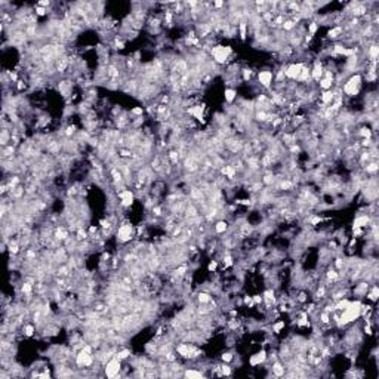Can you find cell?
<instances>
[{"label": "cell", "instance_id": "obj_1", "mask_svg": "<svg viewBox=\"0 0 379 379\" xmlns=\"http://www.w3.org/2000/svg\"><path fill=\"white\" fill-rule=\"evenodd\" d=\"M361 314V304L360 301H356V302H349V305L344 310L342 315H341V324H345V323H349L352 320H356L358 315Z\"/></svg>", "mask_w": 379, "mask_h": 379}, {"label": "cell", "instance_id": "obj_2", "mask_svg": "<svg viewBox=\"0 0 379 379\" xmlns=\"http://www.w3.org/2000/svg\"><path fill=\"white\" fill-rule=\"evenodd\" d=\"M360 84H361V76L360 74H356L345 83L344 86V92L347 95H357L358 93V89H360Z\"/></svg>", "mask_w": 379, "mask_h": 379}, {"label": "cell", "instance_id": "obj_3", "mask_svg": "<svg viewBox=\"0 0 379 379\" xmlns=\"http://www.w3.org/2000/svg\"><path fill=\"white\" fill-rule=\"evenodd\" d=\"M230 54H231V47H228V46H215V47L212 49L213 59L216 61L218 64H222V62H225Z\"/></svg>", "mask_w": 379, "mask_h": 379}, {"label": "cell", "instance_id": "obj_4", "mask_svg": "<svg viewBox=\"0 0 379 379\" xmlns=\"http://www.w3.org/2000/svg\"><path fill=\"white\" fill-rule=\"evenodd\" d=\"M120 361H122V360H119L116 356L111 357V358L107 361V364H105V375H107L108 378H114V376L119 373V370H120Z\"/></svg>", "mask_w": 379, "mask_h": 379}, {"label": "cell", "instance_id": "obj_5", "mask_svg": "<svg viewBox=\"0 0 379 379\" xmlns=\"http://www.w3.org/2000/svg\"><path fill=\"white\" fill-rule=\"evenodd\" d=\"M176 351L179 352V354L185 358H193V357H197L200 354V351L196 349L193 345H190V344H181L176 347Z\"/></svg>", "mask_w": 379, "mask_h": 379}, {"label": "cell", "instance_id": "obj_6", "mask_svg": "<svg viewBox=\"0 0 379 379\" xmlns=\"http://www.w3.org/2000/svg\"><path fill=\"white\" fill-rule=\"evenodd\" d=\"M93 363V357L92 352H87L84 349H80V352L76 356V364L79 367H86V366H91Z\"/></svg>", "mask_w": 379, "mask_h": 379}, {"label": "cell", "instance_id": "obj_7", "mask_svg": "<svg viewBox=\"0 0 379 379\" xmlns=\"http://www.w3.org/2000/svg\"><path fill=\"white\" fill-rule=\"evenodd\" d=\"M132 233H133L132 225L123 224L120 228H119V231H117V240H119V242H122V243L129 242V240L132 238Z\"/></svg>", "mask_w": 379, "mask_h": 379}, {"label": "cell", "instance_id": "obj_8", "mask_svg": "<svg viewBox=\"0 0 379 379\" xmlns=\"http://www.w3.org/2000/svg\"><path fill=\"white\" fill-rule=\"evenodd\" d=\"M302 68H304V65L302 64H292V65H289L286 70H284V76L289 79H298L299 77V74L302 71Z\"/></svg>", "mask_w": 379, "mask_h": 379}, {"label": "cell", "instance_id": "obj_9", "mask_svg": "<svg viewBox=\"0 0 379 379\" xmlns=\"http://www.w3.org/2000/svg\"><path fill=\"white\" fill-rule=\"evenodd\" d=\"M119 197L122 198V206H130L133 201V193L130 190H123L119 194Z\"/></svg>", "mask_w": 379, "mask_h": 379}, {"label": "cell", "instance_id": "obj_10", "mask_svg": "<svg viewBox=\"0 0 379 379\" xmlns=\"http://www.w3.org/2000/svg\"><path fill=\"white\" fill-rule=\"evenodd\" d=\"M258 79H259V82H261L262 86L268 87V86L271 84V82H273V73H271V71H261L259 76H258Z\"/></svg>", "mask_w": 379, "mask_h": 379}, {"label": "cell", "instance_id": "obj_11", "mask_svg": "<svg viewBox=\"0 0 379 379\" xmlns=\"http://www.w3.org/2000/svg\"><path fill=\"white\" fill-rule=\"evenodd\" d=\"M184 168H185V170H188V172H196V170L198 169V161H197L194 157L188 156V157L185 159V161H184Z\"/></svg>", "mask_w": 379, "mask_h": 379}, {"label": "cell", "instance_id": "obj_12", "mask_svg": "<svg viewBox=\"0 0 379 379\" xmlns=\"http://www.w3.org/2000/svg\"><path fill=\"white\" fill-rule=\"evenodd\" d=\"M188 113H190L191 116H194L197 120L203 122V105H196V107H193V108H190Z\"/></svg>", "mask_w": 379, "mask_h": 379}, {"label": "cell", "instance_id": "obj_13", "mask_svg": "<svg viewBox=\"0 0 379 379\" xmlns=\"http://www.w3.org/2000/svg\"><path fill=\"white\" fill-rule=\"evenodd\" d=\"M265 358H267L265 351H261V352H258V354H255V356L250 357V364H252V366H256V364H259V363H264Z\"/></svg>", "mask_w": 379, "mask_h": 379}, {"label": "cell", "instance_id": "obj_14", "mask_svg": "<svg viewBox=\"0 0 379 379\" xmlns=\"http://www.w3.org/2000/svg\"><path fill=\"white\" fill-rule=\"evenodd\" d=\"M370 222V218L369 216H366V215H363V216H358L354 219V228H363V227H366Z\"/></svg>", "mask_w": 379, "mask_h": 379}, {"label": "cell", "instance_id": "obj_15", "mask_svg": "<svg viewBox=\"0 0 379 379\" xmlns=\"http://www.w3.org/2000/svg\"><path fill=\"white\" fill-rule=\"evenodd\" d=\"M321 74H323V67H321V64H320V62H315V67H314V70H312V73H311L312 79H314V80H320V79H321Z\"/></svg>", "mask_w": 379, "mask_h": 379}, {"label": "cell", "instance_id": "obj_16", "mask_svg": "<svg viewBox=\"0 0 379 379\" xmlns=\"http://www.w3.org/2000/svg\"><path fill=\"white\" fill-rule=\"evenodd\" d=\"M333 99H335V92H332V91H326V92L321 95V101H323V104H324V105L332 104V102H333Z\"/></svg>", "mask_w": 379, "mask_h": 379}, {"label": "cell", "instance_id": "obj_17", "mask_svg": "<svg viewBox=\"0 0 379 379\" xmlns=\"http://www.w3.org/2000/svg\"><path fill=\"white\" fill-rule=\"evenodd\" d=\"M354 52H356L354 49H345L344 46H341V45L335 46V54L336 55H352Z\"/></svg>", "mask_w": 379, "mask_h": 379}, {"label": "cell", "instance_id": "obj_18", "mask_svg": "<svg viewBox=\"0 0 379 379\" xmlns=\"http://www.w3.org/2000/svg\"><path fill=\"white\" fill-rule=\"evenodd\" d=\"M354 6V9H352V14H354L356 16H361L366 14V6L364 5H360V3H356V5H352Z\"/></svg>", "mask_w": 379, "mask_h": 379}, {"label": "cell", "instance_id": "obj_19", "mask_svg": "<svg viewBox=\"0 0 379 379\" xmlns=\"http://www.w3.org/2000/svg\"><path fill=\"white\" fill-rule=\"evenodd\" d=\"M273 373H274L275 376H283V375H284V367L282 366V363L275 361V363L273 364Z\"/></svg>", "mask_w": 379, "mask_h": 379}, {"label": "cell", "instance_id": "obj_20", "mask_svg": "<svg viewBox=\"0 0 379 379\" xmlns=\"http://www.w3.org/2000/svg\"><path fill=\"white\" fill-rule=\"evenodd\" d=\"M67 65H68V59H67V58H61V59H58L56 70H58L59 73H64L65 68H67Z\"/></svg>", "mask_w": 379, "mask_h": 379}, {"label": "cell", "instance_id": "obj_21", "mask_svg": "<svg viewBox=\"0 0 379 379\" xmlns=\"http://www.w3.org/2000/svg\"><path fill=\"white\" fill-rule=\"evenodd\" d=\"M67 237H68L67 230H64V228H58L56 230V233H55V238L56 240H67Z\"/></svg>", "mask_w": 379, "mask_h": 379}, {"label": "cell", "instance_id": "obj_22", "mask_svg": "<svg viewBox=\"0 0 379 379\" xmlns=\"http://www.w3.org/2000/svg\"><path fill=\"white\" fill-rule=\"evenodd\" d=\"M21 290H22V293H25L27 296H31V292H33V284H31L30 282H25V283L22 284Z\"/></svg>", "mask_w": 379, "mask_h": 379}, {"label": "cell", "instance_id": "obj_23", "mask_svg": "<svg viewBox=\"0 0 379 379\" xmlns=\"http://www.w3.org/2000/svg\"><path fill=\"white\" fill-rule=\"evenodd\" d=\"M310 79V70L307 68V67H304L302 68V71H301V74H299V77L296 79V80H301V82H307Z\"/></svg>", "mask_w": 379, "mask_h": 379}, {"label": "cell", "instance_id": "obj_24", "mask_svg": "<svg viewBox=\"0 0 379 379\" xmlns=\"http://www.w3.org/2000/svg\"><path fill=\"white\" fill-rule=\"evenodd\" d=\"M225 101L227 102H233L234 101V98H236V92L233 91V89H225Z\"/></svg>", "mask_w": 379, "mask_h": 379}, {"label": "cell", "instance_id": "obj_25", "mask_svg": "<svg viewBox=\"0 0 379 379\" xmlns=\"http://www.w3.org/2000/svg\"><path fill=\"white\" fill-rule=\"evenodd\" d=\"M215 231H216V233H225L227 231V222L225 221H219L216 225H215Z\"/></svg>", "mask_w": 379, "mask_h": 379}, {"label": "cell", "instance_id": "obj_26", "mask_svg": "<svg viewBox=\"0 0 379 379\" xmlns=\"http://www.w3.org/2000/svg\"><path fill=\"white\" fill-rule=\"evenodd\" d=\"M348 305H349V301H348V299H341L338 304H336L335 308H336V310H341V311H344Z\"/></svg>", "mask_w": 379, "mask_h": 379}, {"label": "cell", "instance_id": "obj_27", "mask_svg": "<svg viewBox=\"0 0 379 379\" xmlns=\"http://www.w3.org/2000/svg\"><path fill=\"white\" fill-rule=\"evenodd\" d=\"M378 54H379V47H378L376 45H372L370 49H369V56H370L372 59H376Z\"/></svg>", "mask_w": 379, "mask_h": 379}, {"label": "cell", "instance_id": "obj_28", "mask_svg": "<svg viewBox=\"0 0 379 379\" xmlns=\"http://www.w3.org/2000/svg\"><path fill=\"white\" fill-rule=\"evenodd\" d=\"M130 356V351L129 349H122V351H119L117 354H116V357L119 358V360H124V358H128Z\"/></svg>", "mask_w": 379, "mask_h": 379}, {"label": "cell", "instance_id": "obj_29", "mask_svg": "<svg viewBox=\"0 0 379 379\" xmlns=\"http://www.w3.org/2000/svg\"><path fill=\"white\" fill-rule=\"evenodd\" d=\"M320 87L321 89H330V86H332V80L329 79H320Z\"/></svg>", "mask_w": 379, "mask_h": 379}, {"label": "cell", "instance_id": "obj_30", "mask_svg": "<svg viewBox=\"0 0 379 379\" xmlns=\"http://www.w3.org/2000/svg\"><path fill=\"white\" fill-rule=\"evenodd\" d=\"M184 375L187 378H203V375H201L200 372H196V370H187Z\"/></svg>", "mask_w": 379, "mask_h": 379}, {"label": "cell", "instance_id": "obj_31", "mask_svg": "<svg viewBox=\"0 0 379 379\" xmlns=\"http://www.w3.org/2000/svg\"><path fill=\"white\" fill-rule=\"evenodd\" d=\"M18 250H19V244H18L16 242H14V243L10 242V243H9V252H10V253L15 255V253H18Z\"/></svg>", "mask_w": 379, "mask_h": 379}, {"label": "cell", "instance_id": "obj_32", "mask_svg": "<svg viewBox=\"0 0 379 379\" xmlns=\"http://www.w3.org/2000/svg\"><path fill=\"white\" fill-rule=\"evenodd\" d=\"M341 33H342V28H341V27H336V28H333V30L329 31V37L335 39V37H338V34H341Z\"/></svg>", "mask_w": 379, "mask_h": 379}, {"label": "cell", "instance_id": "obj_33", "mask_svg": "<svg viewBox=\"0 0 379 379\" xmlns=\"http://www.w3.org/2000/svg\"><path fill=\"white\" fill-rule=\"evenodd\" d=\"M376 170H378V165H376V163H370V165L366 166V172H367V173H375Z\"/></svg>", "mask_w": 379, "mask_h": 379}, {"label": "cell", "instance_id": "obj_34", "mask_svg": "<svg viewBox=\"0 0 379 379\" xmlns=\"http://www.w3.org/2000/svg\"><path fill=\"white\" fill-rule=\"evenodd\" d=\"M256 119L258 120H261V122H264V120H268V114L265 111H258L256 113Z\"/></svg>", "mask_w": 379, "mask_h": 379}, {"label": "cell", "instance_id": "obj_35", "mask_svg": "<svg viewBox=\"0 0 379 379\" xmlns=\"http://www.w3.org/2000/svg\"><path fill=\"white\" fill-rule=\"evenodd\" d=\"M198 301L201 302V304H206V302L210 301V296H209L207 293H200V295H198Z\"/></svg>", "mask_w": 379, "mask_h": 379}, {"label": "cell", "instance_id": "obj_36", "mask_svg": "<svg viewBox=\"0 0 379 379\" xmlns=\"http://www.w3.org/2000/svg\"><path fill=\"white\" fill-rule=\"evenodd\" d=\"M338 273L335 270H329V273H327V280H336L338 279Z\"/></svg>", "mask_w": 379, "mask_h": 379}, {"label": "cell", "instance_id": "obj_37", "mask_svg": "<svg viewBox=\"0 0 379 379\" xmlns=\"http://www.w3.org/2000/svg\"><path fill=\"white\" fill-rule=\"evenodd\" d=\"M240 37H242V39H244L246 37V22H240Z\"/></svg>", "mask_w": 379, "mask_h": 379}, {"label": "cell", "instance_id": "obj_38", "mask_svg": "<svg viewBox=\"0 0 379 379\" xmlns=\"http://www.w3.org/2000/svg\"><path fill=\"white\" fill-rule=\"evenodd\" d=\"M378 292H379V290H378V287L375 286V287L372 289V292L367 295V296H369V299H372V301H376V298H378Z\"/></svg>", "mask_w": 379, "mask_h": 379}, {"label": "cell", "instance_id": "obj_39", "mask_svg": "<svg viewBox=\"0 0 379 379\" xmlns=\"http://www.w3.org/2000/svg\"><path fill=\"white\" fill-rule=\"evenodd\" d=\"M24 332H25V335H27V336H31V335L34 333V327H33L31 324H27V326L24 327Z\"/></svg>", "mask_w": 379, "mask_h": 379}, {"label": "cell", "instance_id": "obj_40", "mask_svg": "<svg viewBox=\"0 0 379 379\" xmlns=\"http://www.w3.org/2000/svg\"><path fill=\"white\" fill-rule=\"evenodd\" d=\"M293 27H295V22H293V21H284V22H283V28H284V30H292Z\"/></svg>", "mask_w": 379, "mask_h": 379}, {"label": "cell", "instance_id": "obj_41", "mask_svg": "<svg viewBox=\"0 0 379 379\" xmlns=\"http://www.w3.org/2000/svg\"><path fill=\"white\" fill-rule=\"evenodd\" d=\"M292 185H293V184L290 182V181H282V182H280V188H282V190H289V188H292Z\"/></svg>", "mask_w": 379, "mask_h": 379}, {"label": "cell", "instance_id": "obj_42", "mask_svg": "<svg viewBox=\"0 0 379 379\" xmlns=\"http://www.w3.org/2000/svg\"><path fill=\"white\" fill-rule=\"evenodd\" d=\"M283 327H284V321H280V323L274 324V326H273V329H274V332H275V333H279V332L283 329Z\"/></svg>", "mask_w": 379, "mask_h": 379}, {"label": "cell", "instance_id": "obj_43", "mask_svg": "<svg viewBox=\"0 0 379 379\" xmlns=\"http://www.w3.org/2000/svg\"><path fill=\"white\" fill-rule=\"evenodd\" d=\"M221 367H222V369H221V373H222V375H227V376H228V375L231 373V369H230V366L224 364V366H221Z\"/></svg>", "mask_w": 379, "mask_h": 379}, {"label": "cell", "instance_id": "obj_44", "mask_svg": "<svg viewBox=\"0 0 379 379\" xmlns=\"http://www.w3.org/2000/svg\"><path fill=\"white\" fill-rule=\"evenodd\" d=\"M185 271H187V265H181L179 268H176L175 274H176V275H182V274H184Z\"/></svg>", "mask_w": 379, "mask_h": 379}, {"label": "cell", "instance_id": "obj_45", "mask_svg": "<svg viewBox=\"0 0 379 379\" xmlns=\"http://www.w3.org/2000/svg\"><path fill=\"white\" fill-rule=\"evenodd\" d=\"M273 181H274L273 175H265L264 176V184H273Z\"/></svg>", "mask_w": 379, "mask_h": 379}, {"label": "cell", "instance_id": "obj_46", "mask_svg": "<svg viewBox=\"0 0 379 379\" xmlns=\"http://www.w3.org/2000/svg\"><path fill=\"white\" fill-rule=\"evenodd\" d=\"M369 159H370V153L367 151V153H363V154H361V157H360V161H361V163H364L366 160H369Z\"/></svg>", "mask_w": 379, "mask_h": 379}, {"label": "cell", "instance_id": "obj_47", "mask_svg": "<svg viewBox=\"0 0 379 379\" xmlns=\"http://www.w3.org/2000/svg\"><path fill=\"white\" fill-rule=\"evenodd\" d=\"M224 264L227 265V267H230V265L233 264V258H231L230 255H227V256L224 258Z\"/></svg>", "mask_w": 379, "mask_h": 379}, {"label": "cell", "instance_id": "obj_48", "mask_svg": "<svg viewBox=\"0 0 379 379\" xmlns=\"http://www.w3.org/2000/svg\"><path fill=\"white\" fill-rule=\"evenodd\" d=\"M308 30H310V33H311V34H314L315 31H317V24H315V22H311Z\"/></svg>", "mask_w": 379, "mask_h": 379}, {"label": "cell", "instance_id": "obj_49", "mask_svg": "<svg viewBox=\"0 0 379 379\" xmlns=\"http://www.w3.org/2000/svg\"><path fill=\"white\" fill-rule=\"evenodd\" d=\"M74 130H76V128H74V126H68V128H67V130H65V135H67V136H70V135H73V133H74Z\"/></svg>", "mask_w": 379, "mask_h": 379}, {"label": "cell", "instance_id": "obj_50", "mask_svg": "<svg viewBox=\"0 0 379 379\" xmlns=\"http://www.w3.org/2000/svg\"><path fill=\"white\" fill-rule=\"evenodd\" d=\"M244 304L249 305V307H252V305H253V299H252L250 296H246V298H244Z\"/></svg>", "mask_w": 379, "mask_h": 379}, {"label": "cell", "instance_id": "obj_51", "mask_svg": "<svg viewBox=\"0 0 379 379\" xmlns=\"http://www.w3.org/2000/svg\"><path fill=\"white\" fill-rule=\"evenodd\" d=\"M222 360H224V361H231V360H233V356L230 354V352H227V354L222 356Z\"/></svg>", "mask_w": 379, "mask_h": 379}, {"label": "cell", "instance_id": "obj_52", "mask_svg": "<svg viewBox=\"0 0 379 379\" xmlns=\"http://www.w3.org/2000/svg\"><path fill=\"white\" fill-rule=\"evenodd\" d=\"M321 321H323V323H329V314H327V312H323V314H321Z\"/></svg>", "mask_w": 379, "mask_h": 379}, {"label": "cell", "instance_id": "obj_53", "mask_svg": "<svg viewBox=\"0 0 379 379\" xmlns=\"http://www.w3.org/2000/svg\"><path fill=\"white\" fill-rule=\"evenodd\" d=\"M364 138H370V130L369 129H361V132H360Z\"/></svg>", "mask_w": 379, "mask_h": 379}, {"label": "cell", "instance_id": "obj_54", "mask_svg": "<svg viewBox=\"0 0 379 379\" xmlns=\"http://www.w3.org/2000/svg\"><path fill=\"white\" fill-rule=\"evenodd\" d=\"M324 293H326V289H324V287H320V289L317 290V296H319V298H323Z\"/></svg>", "mask_w": 379, "mask_h": 379}, {"label": "cell", "instance_id": "obj_55", "mask_svg": "<svg viewBox=\"0 0 379 379\" xmlns=\"http://www.w3.org/2000/svg\"><path fill=\"white\" fill-rule=\"evenodd\" d=\"M36 14H37V15H45V14H46V10H45L43 8L39 6V8H36Z\"/></svg>", "mask_w": 379, "mask_h": 379}, {"label": "cell", "instance_id": "obj_56", "mask_svg": "<svg viewBox=\"0 0 379 379\" xmlns=\"http://www.w3.org/2000/svg\"><path fill=\"white\" fill-rule=\"evenodd\" d=\"M298 324H299V326H308V321H307V319H305V315L298 321Z\"/></svg>", "mask_w": 379, "mask_h": 379}, {"label": "cell", "instance_id": "obj_57", "mask_svg": "<svg viewBox=\"0 0 379 379\" xmlns=\"http://www.w3.org/2000/svg\"><path fill=\"white\" fill-rule=\"evenodd\" d=\"M252 299H253V304H261V302H262V298L259 295H255Z\"/></svg>", "mask_w": 379, "mask_h": 379}, {"label": "cell", "instance_id": "obj_58", "mask_svg": "<svg viewBox=\"0 0 379 379\" xmlns=\"http://www.w3.org/2000/svg\"><path fill=\"white\" fill-rule=\"evenodd\" d=\"M153 212H154V215H157V216L161 215V209L160 207H153Z\"/></svg>", "mask_w": 379, "mask_h": 379}, {"label": "cell", "instance_id": "obj_59", "mask_svg": "<svg viewBox=\"0 0 379 379\" xmlns=\"http://www.w3.org/2000/svg\"><path fill=\"white\" fill-rule=\"evenodd\" d=\"M215 268H216V262H210L209 264V271H213Z\"/></svg>", "mask_w": 379, "mask_h": 379}, {"label": "cell", "instance_id": "obj_60", "mask_svg": "<svg viewBox=\"0 0 379 379\" xmlns=\"http://www.w3.org/2000/svg\"><path fill=\"white\" fill-rule=\"evenodd\" d=\"M132 113H133V114H142V108H135Z\"/></svg>", "mask_w": 379, "mask_h": 379}, {"label": "cell", "instance_id": "obj_61", "mask_svg": "<svg viewBox=\"0 0 379 379\" xmlns=\"http://www.w3.org/2000/svg\"><path fill=\"white\" fill-rule=\"evenodd\" d=\"M213 5H215V8H222V6H224V3H222V2H215Z\"/></svg>", "mask_w": 379, "mask_h": 379}, {"label": "cell", "instance_id": "obj_62", "mask_svg": "<svg viewBox=\"0 0 379 379\" xmlns=\"http://www.w3.org/2000/svg\"><path fill=\"white\" fill-rule=\"evenodd\" d=\"M250 77V71L249 70H244V79H249Z\"/></svg>", "mask_w": 379, "mask_h": 379}, {"label": "cell", "instance_id": "obj_63", "mask_svg": "<svg viewBox=\"0 0 379 379\" xmlns=\"http://www.w3.org/2000/svg\"><path fill=\"white\" fill-rule=\"evenodd\" d=\"M299 301H301V302L305 301V293H301V295H299Z\"/></svg>", "mask_w": 379, "mask_h": 379}]
</instances>
